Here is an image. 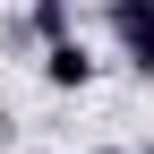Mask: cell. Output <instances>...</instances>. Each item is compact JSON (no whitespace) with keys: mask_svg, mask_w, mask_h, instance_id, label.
Returning a JSON list of instances; mask_svg holds the SVG:
<instances>
[{"mask_svg":"<svg viewBox=\"0 0 154 154\" xmlns=\"http://www.w3.org/2000/svg\"><path fill=\"white\" fill-rule=\"evenodd\" d=\"M34 9H60V0H34Z\"/></svg>","mask_w":154,"mask_h":154,"instance_id":"4","label":"cell"},{"mask_svg":"<svg viewBox=\"0 0 154 154\" xmlns=\"http://www.w3.org/2000/svg\"><path fill=\"white\" fill-rule=\"evenodd\" d=\"M43 86H51V94H86V86H94V51H86V34L43 43Z\"/></svg>","mask_w":154,"mask_h":154,"instance_id":"2","label":"cell"},{"mask_svg":"<svg viewBox=\"0 0 154 154\" xmlns=\"http://www.w3.org/2000/svg\"><path fill=\"white\" fill-rule=\"evenodd\" d=\"M103 26H111V43H120V60L137 77H154V0H111Z\"/></svg>","mask_w":154,"mask_h":154,"instance_id":"1","label":"cell"},{"mask_svg":"<svg viewBox=\"0 0 154 154\" xmlns=\"http://www.w3.org/2000/svg\"><path fill=\"white\" fill-rule=\"evenodd\" d=\"M94 154H128V146H94Z\"/></svg>","mask_w":154,"mask_h":154,"instance_id":"3","label":"cell"},{"mask_svg":"<svg viewBox=\"0 0 154 154\" xmlns=\"http://www.w3.org/2000/svg\"><path fill=\"white\" fill-rule=\"evenodd\" d=\"M146 154H154V146H146Z\"/></svg>","mask_w":154,"mask_h":154,"instance_id":"5","label":"cell"}]
</instances>
